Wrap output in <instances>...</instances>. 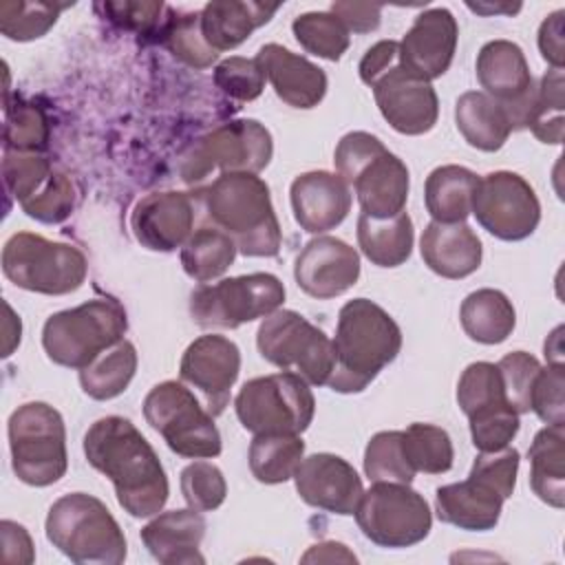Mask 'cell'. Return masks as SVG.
I'll use <instances>...</instances> for the list:
<instances>
[{
    "label": "cell",
    "mask_w": 565,
    "mask_h": 565,
    "mask_svg": "<svg viewBox=\"0 0 565 565\" xmlns=\"http://www.w3.org/2000/svg\"><path fill=\"white\" fill-rule=\"evenodd\" d=\"M333 344V371L327 382L335 393H362L402 349V329L388 311L369 298L342 305Z\"/></svg>",
    "instance_id": "2"
},
{
    "label": "cell",
    "mask_w": 565,
    "mask_h": 565,
    "mask_svg": "<svg viewBox=\"0 0 565 565\" xmlns=\"http://www.w3.org/2000/svg\"><path fill=\"white\" fill-rule=\"evenodd\" d=\"M271 154V132L258 119H234L194 141L183 157L181 177L185 183H199L216 168L258 174L269 166Z\"/></svg>",
    "instance_id": "14"
},
{
    "label": "cell",
    "mask_w": 565,
    "mask_h": 565,
    "mask_svg": "<svg viewBox=\"0 0 565 565\" xmlns=\"http://www.w3.org/2000/svg\"><path fill=\"white\" fill-rule=\"evenodd\" d=\"M181 494L199 512H212L223 505L227 483L223 472L210 461H192L181 470Z\"/></svg>",
    "instance_id": "48"
},
{
    "label": "cell",
    "mask_w": 565,
    "mask_h": 565,
    "mask_svg": "<svg viewBox=\"0 0 565 565\" xmlns=\"http://www.w3.org/2000/svg\"><path fill=\"white\" fill-rule=\"evenodd\" d=\"M399 60V44L395 40H380L375 42L371 49H366V53L360 60V79L371 86V82L382 75L386 68H391L393 64H397Z\"/></svg>",
    "instance_id": "55"
},
{
    "label": "cell",
    "mask_w": 565,
    "mask_h": 565,
    "mask_svg": "<svg viewBox=\"0 0 565 565\" xmlns=\"http://www.w3.org/2000/svg\"><path fill=\"white\" fill-rule=\"evenodd\" d=\"M565 369L563 364H547L541 366L532 397H530V411L536 413V417L545 424H565Z\"/></svg>",
    "instance_id": "51"
},
{
    "label": "cell",
    "mask_w": 565,
    "mask_h": 565,
    "mask_svg": "<svg viewBox=\"0 0 565 565\" xmlns=\"http://www.w3.org/2000/svg\"><path fill=\"white\" fill-rule=\"evenodd\" d=\"M305 563L309 561H353L355 563V556L347 550V545L342 543H335V541H324V543H318L313 545L305 556H302Z\"/></svg>",
    "instance_id": "58"
},
{
    "label": "cell",
    "mask_w": 565,
    "mask_h": 565,
    "mask_svg": "<svg viewBox=\"0 0 565 565\" xmlns=\"http://www.w3.org/2000/svg\"><path fill=\"white\" fill-rule=\"evenodd\" d=\"M278 4L247 0H214L199 11L201 35L216 53L241 46L258 26L267 24Z\"/></svg>",
    "instance_id": "28"
},
{
    "label": "cell",
    "mask_w": 565,
    "mask_h": 565,
    "mask_svg": "<svg viewBox=\"0 0 565 565\" xmlns=\"http://www.w3.org/2000/svg\"><path fill=\"white\" fill-rule=\"evenodd\" d=\"M274 93L291 108H313L327 95V73L307 57L291 53L282 44H263L256 53Z\"/></svg>",
    "instance_id": "24"
},
{
    "label": "cell",
    "mask_w": 565,
    "mask_h": 565,
    "mask_svg": "<svg viewBox=\"0 0 565 565\" xmlns=\"http://www.w3.org/2000/svg\"><path fill=\"white\" fill-rule=\"evenodd\" d=\"M503 501L497 490L468 475L463 481L437 488L435 512L441 523L468 532H486L499 523Z\"/></svg>",
    "instance_id": "27"
},
{
    "label": "cell",
    "mask_w": 565,
    "mask_h": 565,
    "mask_svg": "<svg viewBox=\"0 0 565 565\" xmlns=\"http://www.w3.org/2000/svg\"><path fill=\"white\" fill-rule=\"evenodd\" d=\"M265 71L256 57L232 55L214 66V84L221 93L238 102L256 99L265 88Z\"/></svg>",
    "instance_id": "49"
},
{
    "label": "cell",
    "mask_w": 565,
    "mask_h": 565,
    "mask_svg": "<svg viewBox=\"0 0 565 565\" xmlns=\"http://www.w3.org/2000/svg\"><path fill=\"white\" fill-rule=\"evenodd\" d=\"M333 15L342 20L349 33H371L380 26L382 7L369 2H333L329 9Z\"/></svg>",
    "instance_id": "54"
},
{
    "label": "cell",
    "mask_w": 565,
    "mask_h": 565,
    "mask_svg": "<svg viewBox=\"0 0 565 565\" xmlns=\"http://www.w3.org/2000/svg\"><path fill=\"white\" fill-rule=\"evenodd\" d=\"M472 214L488 234L514 243L534 234L541 223V203L521 174L497 170L479 179Z\"/></svg>",
    "instance_id": "15"
},
{
    "label": "cell",
    "mask_w": 565,
    "mask_h": 565,
    "mask_svg": "<svg viewBox=\"0 0 565 565\" xmlns=\"http://www.w3.org/2000/svg\"><path fill=\"white\" fill-rule=\"evenodd\" d=\"M143 417L179 457L212 459L221 455L223 444L214 417L183 382L166 380L152 386L143 399Z\"/></svg>",
    "instance_id": "10"
},
{
    "label": "cell",
    "mask_w": 565,
    "mask_h": 565,
    "mask_svg": "<svg viewBox=\"0 0 565 565\" xmlns=\"http://www.w3.org/2000/svg\"><path fill=\"white\" fill-rule=\"evenodd\" d=\"M355 521L371 543L402 550L428 536L433 514L426 499L411 483L373 481L355 508Z\"/></svg>",
    "instance_id": "13"
},
{
    "label": "cell",
    "mask_w": 565,
    "mask_h": 565,
    "mask_svg": "<svg viewBox=\"0 0 565 565\" xmlns=\"http://www.w3.org/2000/svg\"><path fill=\"white\" fill-rule=\"evenodd\" d=\"M475 68L483 93L505 110L512 130L527 128L536 84L523 49L510 40H490L479 49Z\"/></svg>",
    "instance_id": "16"
},
{
    "label": "cell",
    "mask_w": 565,
    "mask_h": 565,
    "mask_svg": "<svg viewBox=\"0 0 565 565\" xmlns=\"http://www.w3.org/2000/svg\"><path fill=\"white\" fill-rule=\"evenodd\" d=\"M402 439V430H380L369 439L364 450V472L371 481H413L415 470L406 459Z\"/></svg>",
    "instance_id": "42"
},
{
    "label": "cell",
    "mask_w": 565,
    "mask_h": 565,
    "mask_svg": "<svg viewBox=\"0 0 565 565\" xmlns=\"http://www.w3.org/2000/svg\"><path fill=\"white\" fill-rule=\"evenodd\" d=\"M137 349L130 340H119L110 349L102 351L90 364L79 369L82 391L97 399L106 402L121 395L137 373Z\"/></svg>",
    "instance_id": "34"
},
{
    "label": "cell",
    "mask_w": 565,
    "mask_h": 565,
    "mask_svg": "<svg viewBox=\"0 0 565 565\" xmlns=\"http://www.w3.org/2000/svg\"><path fill=\"white\" fill-rule=\"evenodd\" d=\"M413 221L406 212L388 218L358 216V245L362 254L377 267H399L413 252Z\"/></svg>",
    "instance_id": "32"
},
{
    "label": "cell",
    "mask_w": 565,
    "mask_h": 565,
    "mask_svg": "<svg viewBox=\"0 0 565 565\" xmlns=\"http://www.w3.org/2000/svg\"><path fill=\"white\" fill-rule=\"evenodd\" d=\"M311 384L291 371L247 380L234 411L241 426L254 435H300L316 415Z\"/></svg>",
    "instance_id": "8"
},
{
    "label": "cell",
    "mask_w": 565,
    "mask_h": 565,
    "mask_svg": "<svg viewBox=\"0 0 565 565\" xmlns=\"http://www.w3.org/2000/svg\"><path fill=\"white\" fill-rule=\"evenodd\" d=\"M563 15L565 11L558 9L539 26V51L552 68H563Z\"/></svg>",
    "instance_id": "56"
},
{
    "label": "cell",
    "mask_w": 565,
    "mask_h": 565,
    "mask_svg": "<svg viewBox=\"0 0 565 565\" xmlns=\"http://www.w3.org/2000/svg\"><path fill=\"white\" fill-rule=\"evenodd\" d=\"M68 4L57 2H0V31L15 42H29L42 38Z\"/></svg>",
    "instance_id": "40"
},
{
    "label": "cell",
    "mask_w": 565,
    "mask_h": 565,
    "mask_svg": "<svg viewBox=\"0 0 565 565\" xmlns=\"http://www.w3.org/2000/svg\"><path fill=\"white\" fill-rule=\"evenodd\" d=\"M296 223L309 234L335 230L351 210V190L340 174L327 170L302 172L289 188Z\"/></svg>",
    "instance_id": "23"
},
{
    "label": "cell",
    "mask_w": 565,
    "mask_h": 565,
    "mask_svg": "<svg viewBox=\"0 0 565 565\" xmlns=\"http://www.w3.org/2000/svg\"><path fill=\"white\" fill-rule=\"evenodd\" d=\"M563 68H550L534 95L532 113L527 119V128L541 143H554L558 146L563 141V108H565V95H563Z\"/></svg>",
    "instance_id": "39"
},
{
    "label": "cell",
    "mask_w": 565,
    "mask_h": 565,
    "mask_svg": "<svg viewBox=\"0 0 565 565\" xmlns=\"http://www.w3.org/2000/svg\"><path fill=\"white\" fill-rule=\"evenodd\" d=\"M285 302L278 276L254 271L199 285L190 296V313L203 329H236L256 318H267Z\"/></svg>",
    "instance_id": "11"
},
{
    "label": "cell",
    "mask_w": 565,
    "mask_h": 565,
    "mask_svg": "<svg viewBox=\"0 0 565 565\" xmlns=\"http://www.w3.org/2000/svg\"><path fill=\"white\" fill-rule=\"evenodd\" d=\"M561 333H563V327H556V329L547 335V340H545V358H547V364H563Z\"/></svg>",
    "instance_id": "59"
},
{
    "label": "cell",
    "mask_w": 565,
    "mask_h": 565,
    "mask_svg": "<svg viewBox=\"0 0 565 565\" xmlns=\"http://www.w3.org/2000/svg\"><path fill=\"white\" fill-rule=\"evenodd\" d=\"M497 366L505 386V395L514 406V411L519 415L530 413V397H532L534 380L541 371V362L525 351H512L503 355Z\"/></svg>",
    "instance_id": "50"
},
{
    "label": "cell",
    "mask_w": 565,
    "mask_h": 565,
    "mask_svg": "<svg viewBox=\"0 0 565 565\" xmlns=\"http://www.w3.org/2000/svg\"><path fill=\"white\" fill-rule=\"evenodd\" d=\"M0 534H2V547H4L2 558L7 563H33L35 558L33 541L24 525L4 519L0 523Z\"/></svg>",
    "instance_id": "57"
},
{
    "label": "cell",
    "mask_w": 565,
    "mask_h": 565,
    "mask_svg": "<svg viewBox=\"0 0 565 565\" xmlns=\"http://www.w3.org/2000/svg\"><path fill=\"white\" fill-rule=\"evenodd\" d=\"M53 170L55 168L42 152L4 150L2 177H4L7 192L18 203H24L29 196H33L46 183Z\"/></svg>",
    "instance_id": "46"
},
{
    "label": "cell",
    "mask_w": 565,
    "mask_h": 565,
    "mask_svg": "<svg viewBox=\"0 0 565 565\" xmlns=\"http://www.w3.org/2000/svg\"><path fill=\"white\" fill-rule=\"evenodd\" d=\"M75 185L68 174L53 170V174L46 179V183L29 196L20 207L24 210L26 216L46 223V225H57L66 221L75 207Z\"/></svg>",
    "instance_id": "45"
},
{
    "label": "cell",
    "mask_w": 565,
    "mask_h": 565,
    "mask_svg": "<svg viewBox=\"0 0 565 565\" xmlns=\"http://www.w3.org/2000/svg\"><path fill=\"white\" fill-rule=\"evenodd\" d=\"M161 40L168 46V51L194 68H207L216 62L218 53L207 46V42L201 35L199 13H185L179 18L163 20Z\"/></svg>",
    "instance_id": "44"
},
{
    "label": "cell",
    "mask_w": 565,
    "mask_h": 565,
    "mask_svg": "<svg viewBox=\"0 0 565 565\" xmlns=\"http://www.w3.org/2000/svg\"><path fill=\"white\" fill-rule=\"evenodd\" d=\"M84 455L88 463L110 479L119 505L135 519L161 512L170 486L166 470L137 426L119 415H108L86 430Z\"/></svg>",
    "instance_id": "1"
},
{
    "label": "cell",
    "mask_w": 565,
    "mask_h": 565,
    "mask_svg": "<svg viewBox=\"0 0 565 565\" xmlns=\"http://www.w3.org/2000/svg\"><path fill=\"white\" fill-rule=\"evenodd\" d=\"M291 31L307 53L329 62H338L351 44L349 29L331 11L300 13L294 18Z\"/></svg>",
    "instance_id": "37"
},
{
    "label": "cell",
    "mask_w": 565,
    "mask_h": 565,
    "mask_svg": "<svg viewBox=\"0 0 565 565\" xmlns=\"http://www.w3.org/2000/svg\"><path fill=\"white\" fill-rule=\"evenodd\" d=\"M194 201L188 192H150L137 201L130 214L135 238L152 252H174L190 238Z\"/></svg>",
    "instance_id": "22"
},
{
    "label": "cell",
    "mask_w": 565,
    "mask_h": 565,
    "mask_svg": "<svg viewBox=\"0 0 565 565\" xmlns=\"http://www.w3.org/2000/svg\"><path fill=\"white\" fill-rule=\"evenodd\" d=\"M205 216L225 232L243 256L271 258L282 234L271 205L269 185L252 172H221L199 192Z\"/></svg>",
    "instance_id": "3"
},
{
    "label": "cell",
    "mask_w": 565,
    "mask_h": 565,
    "mask_svg": "<svg viewBox=\"0 0 565 565\" xmlns=\"http://www.w3.org/2000/svg\"><path fill=\"white\" fill-rule=\"evenodd\" d=\"M9 450L15 477L35 488L66 475V428L60 411L46 402H26L9 417Z\"/></svg>",
    "instance_id": "7"
},
{
    "label": "cell",
    "mask_w": 565,
    "mask_h": 565,
    "mask_svg": "<svg viewBox=\"0 0 565 565\" xmlns=\"http://www.w3.org/2000/svg\"><path fill=\"white\" fill-rule=\"evenodd\" d=\"M459 26L444 7L422 11L399 44V64L415 77L433 82L441 77L455 57Z\"/></svg>",
    "instance_id": "20"
},
{
    "label": "cell",
    "mask_w": 565,
    "mask_h": 565,
    "mask_svg": "<svg viewBox=\"0 0 565 565\" xmlns=\"http://www.w3.org/2000/svg\"><path fill=\"white\" fill-rule=\"evenodd\" d=\"M479 177L463 166H439L426 177L424 201L437 223H463L472 214Z\"/></svg>",
    "instance_id": "30"
},
{
    "label": "cell",
    "mask_w": 565,
    "mask_h": 565,
    "mask_svg": "<svg viewBox=\"0 0 565 565\" xmlns=\"http://www.w3.org/2000/svg\"><path fill=\"white\" fill-rule=\"evenodd\" d=\"M166 7L161 2H97L95 11H99L104 18H108L113 24L137 31V33H150L157 26L161 29V11Z\"/></svg>",
    "instance_id": "53"
},
{
    "label": "cell",
    "mask_w": 565,
    "mask_h": 565,
    "mask_svg": "<svg viewBox=\"0 0 565 565\" xmlns=\"http://www.w3.org/2000/svg\"><path fill=\"white\" fill-rule=\"evenodd\" d=\"M128 316L115 298H93L73 309L46 318L42 347L51 362L66 369H84L102 351L124 340Z\"/></svg>",
    "instance_id": "6"
},
{
    "label": "cell",
    "mask_w": 565,
    "mask_h": 565,
    "mask_svg": "<svg viewBox=\"0 0 565 565\" xmlns=\"http://www.w3.org/2000/svg\"><path fill=\"white\" fill-rule=\"evenodd\" d=\"M455 124L468 146L497 152L508 141L512 126L505 110L483 90H468L455 104Z\"/></svg>",
    "instance_id": "31"
},
{
    "label": "cell",
    "mask_w": 565,
    "mask_h": 565,
    "mask_svg": "<svg viewBox=\"0 0 565 565\" xmlns=\"http://www.w3.org/2000/svg\"><path fill=\"white\" fill-rule=\"evenodd\" d=\"M294 278L311 298L329 300L342 296L360 278V254L342 238L318 236L298 254Z\"/></svg>",
    "instance_id": "21"
},
{
    "label": "cell",
    "mask_w": 565,
    "mask_h": 565,
    "mask_svg": "<svg viewBox=\"0 0 565 565\" xmlns=\"http://www.w3.org/2000/svg\"><path fill=\"white\" fill-rule=\"evenodd\" d=\"M241 371L238 347L218 333L196 338L183 351L179 375L185 384L194 386L212 417L221 415L230 402V393Z\"/></svg>",
    "instance_id": "18"
},
{
    "label": "cell",
    "mask_w": 565,
    "mask_h": 565,
    "mask_svg": "<svg viewBox=\"0 0 565 565\" xmlns=\"http://www.w3.org/2000/svg\"><path fill=\"white\" fill-rule=\"evenodd\" d=\"M305 457L300 435H254L249 444V470L256 481L274 486L294 477Z\"/></svg>",
    "instance_id": "36"
},
{
    "label": "cell",
    "mask_w": 565,
    "mask_h": 565,
    "mask_svg": "<svg viewBox=\"0 0 565 565\" xmlns=\"http://www.w3.org/2000/svg\"><path fill=\"white\" fill-rule=\"evenodd\" d=\"M382 117L399 135H424L439 117V99L430 82L411 75L397 60L371 82Z\"/></svg>",
    "instance_id": "17"
},
{
    "label": "cell",
    "mask_w": 565,
    "mask_h": 565,
    "mask_svg": "<svg viewBox=\"0 0 565 565\" xmlns=\"http://www.w3.org/2000/svg\"><path fill=\"white\" fill-rule=\"evenodd\" d=\"M46 539L73 563L119 565L128 543L104 501L86 492L60 497L46 514Z\"/></svg>",
    "instance_id": "5"
},
{
    "label": "cell",
    "mask_w": 565,
    "mask_h": 565,
    "mask_svg": "<svg viewBox=\"0 0 565 565\" xmlns=\"http://www.w3.org/2000/svg\"><path fill=\"white\" fill-rule=\"evenodd\" d=\"M205 519L194 508L157 512L150 523L141 527L146 550L163 565H194L205 563L201 541L205 536Z\"/></svg>",
    "instance_id": "25"
},
{
    "label": "cell",
    "mask_w": 565,
    "mask_h": 565,
    "mask_svg": "<svg viewBox=\"0 0 565 565\" xmlns=\"http://www.w3.org/2000/svg\"><path fill=\"white\" fill-rule=\"evenodd\" d=\"M333 163L347 185H353L362 214L388 218L404 212L411 188L408 168L375 135L347 132L335 146Z\"/></svg>",
    "instance_id": "4"
},
{
    "label": "cell",
    "mask_w": 565,
    "mask_h": 565,
    "mask_svg": "<svg viewBox=\"0 0 565 565\" xmlns=\"http://www.w3.org/2000/svg\"><path fill=\"white\" fill-rule=\"evenodd\" d=\"M468 9L477 11V13H483V15H492V13H519L521 11V4H488V2H468Z\"/></svg>",
    "instance_id": "60"
},
{
    "label": "cell",
    "mask_w": 565,
    "mask_h": 565,
    "mask_svg": "<svg viewBox=\"0 0 565 565\" xmlns=\"http://www.w3.org/2000/svg\"><path fill=\"white\" fill-rule=\"evenodd\" d=\"M419 252L430 271L450 280L475 274L483 258L481 241L466 223L430 221L422 234Z\"/></svg>",
    "instance_id": "26"
},
{
    "label": "cell",
    "mask_w": 565,
    "mask_h": 565,
    "mask_svg": "<svg viewBox=\"0 0 565 565\" xmlns=\"http://www.w3.org/2000/svg\"><path fill=\"white\" fill-rule=\"evenodd\" d=\"M530 488L547 505H565V424L541 428L530 448Z\"/></svg>",
    "instance_id": "29"
},
{
    "label": "cell",
    "mask_w": 565,
    "mask_h": 565,
    "mask_svg": "<svg viewBox=\"0 0 565 565\" xmlns=\"http://www.w3.org/2000/svg\"><path fill=\"white\" fill-rule=\"evenodd\" d=\"M459 320L470 340L481 344H501L514 331L516 311L503 291L483 287L463 298Z\"/></svg>",
    "instance_id": "33"
},
{
    "label": "cell",
    "mask_w": 565,
    "mask_h": 565,
    "mask_svg": "<svg viewBox=\"0 0 565 565\" xmlns=\"http://www.w3.org/2000/svg\"><path fill=\"white\" fill-rule=\"evenodd\" d=\"M519 450L516 448H503L494 452H479L475 459L470 475L479 481L488 483L492 490H497L503 499H510L516 486V472H519Z\"/></svg>",
    "instance_id": "52"
},
{
    "label": "cell",
    "mask_w": 565,
    "mask_h": 565,
    "mask_svg": "<svg viewBox=\"0 0 565 565\" xmlns=\"http://www.w3.org/2000/svg\"><path fill=\"white\" fill-rule=\"evenodd\" d=\"M258 353L274 366L291 371L311 386H324L333 371L329 335L291 309L269 313L256 333Z\"/></svg>",
    "instance_id": "12"
},
{
    "label": "cell",
    "mask_w": 565,
    "mask_h": 565,
    "mask_svg": "<svg viewBox=\"0 0 565 565\" xmlns=\"http://www.w3.org/2000/svg\"><path fill=\"white\" fill-rule=\"evenodd\" d=\"M296 492L300 499L318 510L349 516L364 494L362 479L355 468L331 452H316L302 457L294 472Z\"/></svg>",
    "instance_id": "19"
},
{
    "label": "cell",
    "mask_w": 565,
    "mask_h": 565,
    "mask_svg": "<svg viewBox=\"0 0 565 565\" xmlns=\"http://www.w3.org/2000/svg\"><path fill=\"white\" fill-rule=\"evenodd\" d=\"M236 243L218 227L203 225L181 247V267L196 282L223 276L236 258Z\"/></svg>",
    "instance_id": "35"
},
{
    "label": "cell",
    "mask_w": 565,
    "mask_h": 565,
    "mask_svg": "<svg viewBox=\"0 0 565 565\" xmlns=\"http://www.w3.org/2000/svg\"><path fill=\"white\" fill-rule=\"evenodd\" d=\"M457 404L466 417L490 406L510 404L499 366L492 362L468 364L457 382Z\"/></svg>",
    "instance_id": "43"
},
{
    "label": "cell",
    "mask_w": 565,
    "mask_h": 565,
    "mask_svg": "<svg viewBox=\"0 0 565 565\" xmlns=\"http://www.w3.org/2000/svg\"><path fill=\"white\" fill-rule=\"evenodd\" d=\"M49 119L38 104L22 99L15 106L4 104V150L42 152L49 143Z\"/></svg>",
    "instance_id": "41"
},
{
    "label": "cell",
    "mask_w": 565,
    "mask_h": 565,
    "mask_svg": "<svg viewBox=\"0 0 565 565\" xmlns=\"http://www.w3.org/2000/svg\"><path fill=\"white\" fill-rule=\"evenodd\" d=\"M470 437L479 452H494L510 446L519 433V413L512 404L492 406L468 415Z\"/></svg>",
    "instance_id": "47"
},
{
    "label": "cell",
    "mask_w": 565,
    "mask_h": 565,
    "mask_svg": "<svg viewBox=\"0 0 565 565\" xmlns=\"http://www.w3.org/2000/svg\"><path fill=\"white\" fill-rule=\"evenodd\" d=\"M404 433V452L415 472L441 475L452 468L455 450L450 435L435 424H411Z\"/></svg>",
    "instance_id": "38"
},
{
    "label": "cell",
    "mask_w": 565,
    "mask_h": 565,
    "mask_svg": "<svg viewBox=\"0 0 565 565\" xmlns=\"http://www.w3.org/2000/svg\"><path fill=\"white\" fill-rule=\"evenodd\" d=\"M2 271L20 289L64 296L84 285L88 263L75 245L18 232L2 247Z\"/></svg>",
    "instance_id": "9"
}]
</instances>
